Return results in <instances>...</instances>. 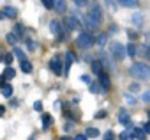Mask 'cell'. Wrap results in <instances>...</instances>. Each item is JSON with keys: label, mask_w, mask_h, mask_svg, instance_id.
I'll return each mask as SVG.
<instances>
[{"label": "cell", "mask_w": 150, "mask_h": 140, "mask_svg": "<svg viewBox=\"0 0 150 140\" xmlns=\"http://www.w3.org/2000/svg\"><path fill=\"white\" fill-rule=\"evenodd\" d=\"M81 82H83V84H90V76H88V75H83V76H81Z\"/></svg>", "instance_id": "35"}, {"label": "cell", "mask_w": 150, "mask_h": 140, "mask_svg": "<svg viewBox=\"0 0 150 140\" xmlns=\"http://www.w3.org/2000/svg\"><path fill=\"white\" fill-rule=\"evenodd\" d=\"M106 39H108V36H106V34H101V36L97 37V44H99V46H104V44H106Z\"/></svg>", "instance_id": "27"}, {"label": "cell", "mask_w": 150, "mask_h": 140, "mask_svg": "<svg viewBox=\"0 0 150 140\" xmlns=\"http://www.w3.org/2000/svg\"><path fill=\"white\" fill-rule=\"evenodd\" d=\"M34 110L41 112V110H42V103H41V101H35V103H34Z\"/></svg>", "instance_id": "33"}, {"label": "cell", "mask_w": 150, "mask_h": 140, "mask_svg": "<svg viewBox=\"0 0 150 140\" xmlns=\"http://www.w3.org/2000/svg\"><path fill=\"white\" fill-rule=\"evenodd\" d=\"M4 112H6V106H4V105H0V115H4Z\"/></svg>", "instance_id": "41"}, {"label": "cell", "mask_w": 150, "mask_h": 140, "mask_svg": "<svg viewBox=\"0 0 150 140\" xmlns=\"http://www.w3.org/2000/svg\"><path fill=\"white\" fill-rule=\"evenodd\" d=\"M118 121H120V124H124L125 128H131V124H132L131 115H129L127 110H120V112H118Z\"/></svg>", "instance_id": "6"}, {"label": "cell", "mask_w": 150, "mask_h": 140, "mask_svg": "<svg viewBox=\"0 0 150 140\" xmlns=\"http://www.w3.org/2000/svg\"><path fill=\"white\" fill-rule=\"evenodd\" d=\"M132 23H134L136 27H141V25H143V14H141V13H134V14H132Z\"/></svg>", "instance_id": "15"}, {"label": "cell", "mask_w": 150, "mask_h": 140, "mask_svg": "<svg viewBox=\"0 0 150 140\" xmlns=\"http://www.w3.org/2000/svg\"><path fill=\"white\" fill-rule=\"evenodd\" d=\"M83 23H85V27H88V29H97V27H99V25H97L90 16H88V14H85V16H83Z\"/></svg>", "instance_id": "13"}, {"label": "cell", "mask_w": 150, "mask_h": 140, "mask_svg": "<svg viewBox=\"0 0 150 140\" xmlns=\"http://www.w3.org/2000/svg\"><path fill=\"white\" fill-rule=\"evenodd\" d=\"M143 131H145V133H148V131H150V126H148V122H145V126H143Z\"/></svg>", "instance_id": "38"}, {"label": "cell", "mask_w": 150, "mask_h": 140, "mask_svg": "<svg viewBox=\"0 0 150 140\" xmlns=\"http://www.w3.org/2000/svg\"><path fill=\"white\" fill-rule=\"evenodd\" d=\"M28 140H35V138H34V136H32V138H28Z\"/></svg>", "instance_id": "45"}, {"label": "cell", "mask_w": 150, "mask_h": 140, "mask_svg": "<svg viewBox=\"0 0 150 140\" xmlns=\"http://www.w3.org/2000/svg\"><path fill=\"white\" fill-rule=\"evenodd\" d=\"M104 140H115V133L113 131H106L104 133Z\"/></svg>", "instance_id": "30"}, {"label": "cell", "mask_w": 150, "mask_h": 140, "mask_svg": "<svg viewBox=\"0 0 150 140\" xmlns=\"http://www.w3.org/2000/svg\"><path fill=\"white\" fill-rule=\"evenodd\" d=\"M20 64H21V71L23 73H32V64L28 60H21Z\"/></svg>", "instance_id": "18"}, {"label": "cell", "mask_w": 150, "mask_h": 140, "mask_svg": "<svg viewBox=\"0 0 150 140\" xmlns=\"http://www.w3.org/2000/svg\"><path fill=\"white\" fill-rule=\"evenodd\" d=\"M136 53H138V48H136L134 43H131V44L125 46V57H136Z\"/></svg>", "instance_id": "12"}, {"label": "cell", "mask_w": 150, "mask_h": 140, "mask_svg": "<svg viewBox=\"0 0 150 140\" xmlns=\"http://www.w3.org/2000/svg\"><path fill=\"white\" fill-rule=\"evenodd\" d=\"M87 2H88V0H74V4H76L78 7H83V6H87Z\"/></svg>", "instance_id": "32"}, {"label": "cell", "mask_w": 150, "mask_h": 140, "mask_svg": "<svg viewBox=\"0 0 150 140\" xmlns=\"http://www.w3.org/2000/svg\"><path fill=\"white\" fill-rule=\"evenodd\" d=\"M13 57H18V59H20V62H21V60H27V59H25V53H23V50H20V48H14V51H13Z\"/></svg>", "instance_id": "22"}, {"label": "cell", "mask_w": 150, "mask_h": 140, "mask_svg": "<svg viewBox=\"0 0 150 140\" xmlns=\"http://www.w3.org/2000/svg\"><path fill=\"white\" fill-rule=\"evenodd\" d=\"M74 140H88L85 135H76V136H74Z\"/></svg>", "instance_id": "37"}, {"label": "cell", "mask_w": 150, "mask_h": 140, "mask_svg": "<svg viewBox=\"0 0 150 140\" xmlns=\"http://www.w3.org/2000/svg\"><path fill=\"white\" fill-rule=\"evenodd\" d=\"M62 140H71V138L69 136H62Z\"/></svg>", "instance_id": "43"}, {"label": "cell", "mask_w": 150, "mask_h": 140, "mask_svg": "<svg viewBox=\"0 0 150 140\" xmlns=\"http://www.w3.org/2000/svg\"><path fill=\"white\" fill-rule=\"evenodd\" d=\"M131 91H132V92H138V91H139V85H138V84H132V85H131Z\"/></svg>", "instance_id": "36"}, {"label": "cell", "mask_w": 150, "mask_h": 140, "mask_svg": "<svg viewBox=\"0 0 150 140\" xmlns=\"http://www.w3.org/2000/svg\"><path fill=\"white\" fill-rule=\"evenodd\" d=\"M50 30H51V34H55L57 37H62V25H60L57 20H53V21L50 23Z\"/></svg>", "instance_id": "9"}, {"label": "cell", "mask_w": 150, "mask_h": 140, "mask_svg": "<svg viewBox=\"0 0 150 140\" xmlns=\"http://www.w3.org/2000/svg\"><path fill=\"white\" fill-rule=\"evenodd\" d=\"M0 20H4V14H2V13H0Z\"/></svg>", "instance_id": "44"}, {"label": "cell", "mask_w": 150, "mask_h": 140, "mask_svg": "<svg viewBox=\"0 0 150 140\" xmlns=\"http://www.w3.org/2000/svg\"><path fill=\"white\" fill-rule=\"evenodd\" d=\"M92 69H94L96 75H99V73L103 71V64H101L99 60H96V62H92Z\"/></svg>", "instance_id": "23"}, {"label": "cell", "mask_w": 150, "mask_h": 140, "mask_svg": "<svg viewBox=\"0 0 150 140\" xmlns=\"http://www.w3.org/2000/svg\"><path fill=\"white\" fill-rule=\"evenodd\" d=\"M35 48V44H34V41H28V50H34Z\"/></svg>", "instance_id": "39"}, {"label": "cell", "mask_w": 150, "mask_h": 140, "mask_svg": "<svg viewBox=\"0 0 150 140\" xmlns=\"http://www.w3.org/2000/svg\"><path fill=\"white\" fill-rule=\"evenodd\" d=\"M14 75H16L14 69H13V67H7L6 71H4V76H2V78H14Z\"/></svg>", "instance_id": "24"}, {"label": "cell", "mask_w": 150, "mask_h": 140, "mask_svg": "<svg viewBox=\"0 0 150 140\" xmlns=\"http://www.w3.org/2000/svg\"><path fill=\"white\" fill-rule=\"evenodd\" d=\"M13 34H16L18 37H21V36H23V25H21V23H18V25L14 27V32H13Z\"/></svg>", "instance_id": "26"}, {"label": "cell", "mask_w": 150, "mask_h": 140, "mask_svg": "<svg viewBox=\"0 0 150 140\" xmlns=\"http://www.w3.org/2000/svg\"><path fill=\"white\" fill-rule=\"evenodd\" d=\"M131 135H132L134 138H138V140H146V133H145L143 129H138V128H136Z\"/></svg>", "instance_id": "16"}, {"label": "cell", "mask_w": 150, "mask_h": 140, "mask_svg": "<svg viewBox=\"0 0 150 140\" xmlns=\"http://www.w3.org/2000/svg\"><path fill=\"white\" fill-rule=\"evenodd\" d=\"M13 59H14V57H13V53H6V57H4V62H6V64L11 67V62H13Z\"/></svg>", "instance_id": "29"}, {"label": "cell", "mask_w": 150, "mask_h": 140, "mask_svg": "<svg viewBox=\"0 0 150 140\" xmlns=\"http://www.w3.org/2000/svg\"><path fill=\"white\" fill-rule=\"evenodd\" d=\"M118 138H120V140H132V135H131L129 131H124V133H120Z\"/></svg>", "instance_id": "28"}, {"label": "cell", "mask_w": 150, "mask_h": 140, "mask_svg": "<svg viewBox=\"0 0 150 140\" xmlns=\"http://www.w3.org/2000/svg\"><path fill=\"white\" fill-rule=\"evenodd\" d=\"M6 39H7V43H9V44H16V43H18V39H20V37H18V36H16V34H13V32H9V34H7V36H6Z\"/></svg>", "instance_id": "21"}, {"label": "cell", "mask_w": 150, "mask_h": 140, "mask_svg": "<svg viewBox=\"0 0 150 140\" xmlns=\"http://www.w3.org/2000/svg\"><path fill=\"white\" fill-rule=\"evenodd\" d=\"M0 85H4V78L2 76H0Z\"/></svg>", "instance_id": "42"}, {"label": "cell", "mask_w": 150, "mask_h": 140, "mask_svg": "<svg viewBox=\"0 0 150 140\" xmlns=\"http://www.w3.org/2000/svg\"><path fill=\"white\" fill-rule=\"evenodd\" d=\"M51 122H53V119H51V115H48V114H44V115H42V129H48Z\"/></svg>", "instance_id": "19"}, {"label": "cell", "mask_w": 150, "mask_h": 140, "mask_svg": "<svg viewBox=\"0 0 150 140\" xmlns=\"http://www.w3.org/2000/svg\"><path fill=\"white\" fill-rule=\"evenodd\" d=\"M76 44H78L80 48H90V46L94 44V36L88 34V32H81V34L78 36V39H76Z\"/></svg>", "instance_id": "3"}, {"label": "cell", "mask_w": 150, "mask_h": 140, "mask_svg": "<svg viewBox=\"0 0 150 140\" xmlns=\"http://www.w3.org/2000/svg\"><path fill=\"white\" fill-rule=\"evenodd\" d=\"M64 25H65L67 30H76L78 25H80V20H78V18H74V16H67V18L64 20Z\"/></svg>", "instance_id": "5"}, {"label": "cell", "mask_w": 150, "mask_h": 140, "mask_svg": "<svg viewBox=\"0 0 150 140\" xmlns=\"http://www.w3.org/2000/svg\"><path fill=\"white\" fill-rule=\"evenodd\" d=\"M85 136L87 138H96V136H99V129L97 128H88L87 133H85Z\"/></svg>", "instance_id": "20"}, {"label": "cell", "mask_w": 150, "mask_h": 140, "mask_svg": "<svg viewBox=\"0 0 150 140\" xmlns=\"http://www.w3.org/2000/svg\"><path fill=\"white\" fill-rule=\"evenodd\" d=\"M110 53H111V57H113L115 60H124V59H125V46H124L122 43L115 41V43H111V46H110Z\"/></svg>", "instance_id": "2"}, {"label": "cell", "mask_w": 150, "mask_h": 140, "mask_svg": "<svg viewBox=\"0 0 150 140\" xmlns=\"http://www.w3.org/2000/svg\"><path fill=\"white\" fill-rule=\"evenodd\" d=\"M88 89H90V92H92V94H101V92H103V89H101L97 84H90V87H88Z\"/></svg>", "instance_id": "25"}, {"label": "cell", "mask_w": 150, "mask_h": 140, "mask_svg": "<svg viewBox=\"0 0 150 140\" xmlns=\"http://www.w3.org/2000/svg\"><path fill=\"white\" fill-rule=\"evenodd\" d=\"M53 7L57 13H65L67 11V2L65 0H53Z\"/></svg>", "instance_id": "10"}, {"label": "cell", "mask_w": 150, "mask_h": 140, "mask_svg": "<svg viewBox=\"0 0 150 140\" xmlns=\"http://www.w3.org/2000/svg\"><path fill=\"white\" fill-rule=\"evenodd\" d=\"M2 14H4V18H11V20H13V18H16V16H18V11H16V7L7 6V7L4 9V13H2Z\"/></svg>", "instance_id": "11"}, {"label": "cell", "mask_w": 150, "mask_h": 140, "mask_svg": "<svg viewBox=\"0 0 150 140\" xmlns=\"http://www.w3.org/2000/svg\"><path fill=\"white\" fill-rule=\"evenodd\" d=\"M143 101H145V103H148V101H150V92H148V91H146V92H143Z\"/></svg>", "instance_id": "34"}, {"label": "cell", "mask_w": 150, "mask_h": 140, "mask_svg": "<svg viewBox=\"0 0 150 140\" xmlns=\"http://www.w3.org/2000/svg\"><path fill=\"white\" fill-rule=\"evenodd\" d=\"M118 4L124 7H138V0H118Z\"/></svg>", "instance_id": "17"}, {"label": "cell", "mask_w": 150, "mask_h": 140, "mask_svg": "<svg viewBox=\"0 0 150 140\" xmlns=\"http://www.w3.org/2000/svg\"><path fill=\"white\" fill-rule=\"evenodd\" d=\"M97 76H99V85H101V89H103V91L110 89V76H108L104 71H101Z\"/></svg>", "instance_id": "8"}, {"label": "cell", "mask_w": 150, "mask_h": 140, "mask_svg": "<svg viewBox=\"0 0 150 140\" xmlns=\"http://www.w3.org/2000/svg\"><path fill=\"white\" fill-rule=\"evenodd\" d=\"M2 96H4V98H11V96H13V87H11V84H4V85H2Z\"/></svg>", "instance_id": "14"}, {"label": "cell", "mask_w": 150, "mask_h": 140, "mask_svg": "<svg viewBox=\"0 0 150 140\" xmlns=\"http://www.w3.org/2000/svg\"><path fill=\"white\" fill-rule=\"evenodd\" d=\"M71 126H72V124H71V122H67V124H64V129L67 131V129H71Z\"/></svg>", "instance_id": "40"}, {"label": "cell", "mask_w": 150, "mask_h": 140, "mask_svg": "<svg viewBox=\"0 0 150 140\" xmlns=\"http://www.w3.org/2000/svg\"><path fill=\"white\" fill-rule=\"evenodd\" d=\"M41 2L44 4L46 9H51V7H53V0H41Z\"/></svg>", "instance_id": "31"}, {"label": "cell", "mask_w": 150, "mask_h": 140, "mask_svg": "<svg viewBox=\"0 0 150 140\" xmlns=\"http://www.w3.org/2000/svg\"><path fill=\"white\" fill-rule=\"evenodd\" d=\"M88 16H90L97 25H101V23H103V9H101V6H99V4H94L92 9H90V13H88Z\"/></svg>", "instance_id": "4"}, {"label": "cell", "mask_w": 150, "mask_h": 140, "mask_svg": "<svg viewBox=\"0 0 150 140\" xmlns=\"http://www.w3.org/2000/svg\"><path fill=\"white\" fill-rule=\"evenodd\" d=\"M50 69H51L55 75H62V62H60L58 57H55V59L50 60Z\"/></svg>", "instance_id": "7"}, {"label": "cell", "mask_w": 150, "mask_h": 140, "mask_svg": "<svg viewBox=\"0 0 150 140\" xmlns=\"http://www.w3.org/2000/svg\"><path fill=\"white\" fill-rule=\"evenodd\" d=\"M131 75L138 80H148L150 78V67L145 62H136L134 66H131Z\"/></svg>", "instance_id": "1"}]
</instances>
